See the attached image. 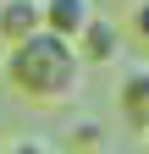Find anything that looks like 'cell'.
Wrapping results in <instances>:
<instances>
[{"label":"cell","instance_id":"obj_1","mask_svg":"<svg viewBox=\"0 0 149 154\" xmlns=\"http://www.w3.org/2000/svg\"><path fill=\"white\" fill-rule=\"evenodd\" d=\"M6 83L33 105H72L83 94V61L66 38L33 33L28 44L6 50Z\"/></svg>","mask_w":149,"mask_h":154},{"label":"cell","instance_id":"obj_2","mask_svg":"<svg viewBox=\"0 0 149 154\" xmlns=\"http://www.w3.org/2000/svg\"><path fill=\"white\" fill-rule=\"evenodd\" d=\"M39 6H44V33L66 44H78V33L94 22V0H39Z\"/></svg>","mask_w":149,"mask_h":154},{"label":"cell","instance_id":"obj_3","mask_svg":"<svg viewBox=\"0 0 149 154\" xmlns=\"http://www.w3.org/2000/svg\"><path fill=\"white\" fill-rule=\"evenodd\" d=\"M33 33H44V6L39 0H0V38L6 44H28Z\"/></svg>","mask_w":149,"mask_h":154},{"label":"cell","instance_id":"obj_4","mask_svg":"<svg viewBox=\"0 0 149 154\" xmlns=\"http://www.w3.org/2000/svg\"><path fill=\"white\" fill-rule=\"evenodd\" d=\"M78 61L83 66H105V61H116V50H122V33H116V22H105V17H94L83 33H78Z\"/></svg>","mask_w":149,"mask_h":154},{"label":"cell","instance_id":"obj_5","mask_svg":"<svg viewBox=\"0 0 149 154\" xmlns=\"http://www.w3.org/2000/svg\"><path fill=\"white\" fill-rule=\"evenodd\" d=\"M116 110L133 132H149V72H127L116 83Z\"/></svg>","mask_w":149,"mask_h":154},{"label":"cell","instance_id":"obj_6","mask_svg":"<svg viewBox=\"0 0 149 154\" xmlns=\"http://www.w3.org/2000/svg\"><path fill=\"white\" fill-rule=\"evenodd\" d=\"M72 154H100V143H105V132L94 127V121H78V127H72Z\"/></svg>","mask_w":149,"mask_h":154},{"label":"cell","instance_id":"obj_7","mask_svg":"<svg viewBox=\"0 0 149 154\" xmlns=\"http://www.w3.org/2000/svg\"><path fill=\"white\" fill-rule=\"evenodd\" d=\"M127 28L138 33V44H149V0H138V6L127 11Z\"/></svg>","mask_w":149,"mask_h":154},{"label":"cell","instance_id":"obj_8","mask_svg":"<svg viewBox=\"0 0 149 154\" xmlns=\"http://www.w3.org/2000/svg\"><path fill=\"white\" fill-rule=\"evenodd\" d=\"M6 154H61L55 143H39V138H17V143H6Z\"/></svg>","mask_w":149,"mask_h":154},{"label":"cell","instance_id":"obj_9","mask_svg":"<svg viewBox=\"0 0 149 154\" xmlns=\"http://www.w3.org/2000/svg\"><path fill=\"white\" fill-rule=\"evenodd\" d=\"M144 138H149V132H144Z\"/></svg>","mask_w":149,"mask_h":154}]
</instances>
